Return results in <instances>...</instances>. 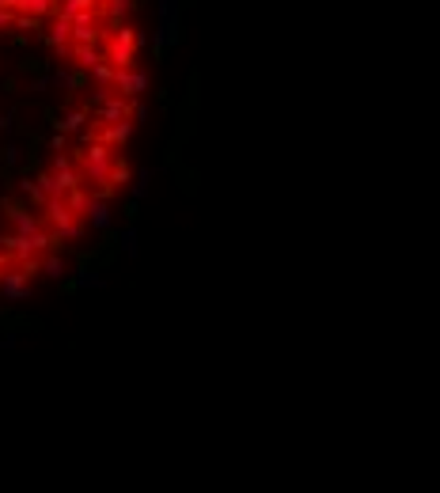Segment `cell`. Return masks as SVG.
I'll use <instances>...</instances> for the list:
<instances>
[{
	"label": "cell",
	"mask_w": 440,
	"mask_h": 493,
	"mask_svg": "<svg viewBox=\"0 0 440 493\" xmlns=\"http://www.w3.org/2000/svg\"><path fill=\"white\" fill-rule=\"evenodd\" d=\"M141 0H0V296L46 281L133 179Z\"/></svg>",
	"instance_id": "obj_1"
}]
</instances>
